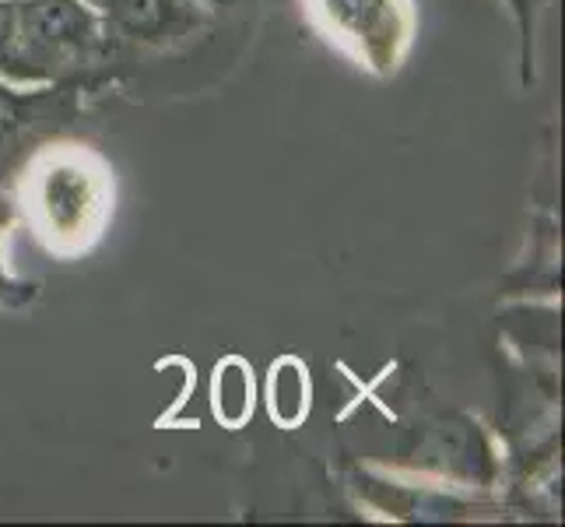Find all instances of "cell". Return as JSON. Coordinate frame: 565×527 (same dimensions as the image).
Segmentation results:
<instances>
[{"label":"cell","instance_id":"cell-4","mask_svg":"<svg viewBox=\"0 0 565 527\" xmlns=\"http://www.w3.org/2000/svg\"><path fill=\"white\" fill-rule=\"evenodd\" d=\"M323 11L355 39H369V43L394 39L390 35L394 32V8H390V0H323Z\"/></svg>","mask_w":565,"mask_h":527},{"label":"cell","instance_id":"cell-7","mask_svg":"<svg viewBox=\"0 0 565 527\" xmlns=\"http://www.w3.org/2000/svg\"><path fill=\"white\" fill-rule=\"evenodd\" d=\"M22 64V53H18V29H14V4L0 0V67Z\"/></svg>","mask_w":565,"mask_h":527},{"label":"cell","instance_id":"cell-6","mask_svg":"<svg viewBox=\"0 0 565 527\" xmlns=\"http://www.w3.org/2000/svg\"><path fill=\"white\" fill-rule=\"evenodd\" d=\"M309 412V380L296 359H281L270 369V415L281 425H299Z\"/></svg>","mask_w":565,"mask_h":527},{"label":"cell","instance_id":"cell-3","mask_svg":"<svg viewBox=\"0 0 565 527\" xmlns=\"http://www.w3.org/2000/svg\"><path fill=\"white\" fill-rule=\"evenodd\" d=\"M116 29L148 43H166L169 35H183L193 25L186 0H103Z\"/></svg>","mask_w":565,"mask_h":527},{"label":"cell","instance_id":"cell-2","mask_svg":"<svg viewBox=\"0 0 565 527\" xmlns=\"http://www.w3.org/2000/svg\"><path fill=\"white\" fill-rule=\"evenodd\" d=\"M35 211L43 219L46 236L77 240L92 229V219L103 211V190L95 176L85 172L82 159L50 162L35 187Z\"/></svg>","mask_w":565,"mask_h":527},{"label":"cell","instance_id":"cell-1","mask_svg":"<svg viewBox=\"0 0 565 527\" xmlns=\"http://www.w3.org/2000/svg\"><path fill=\"white\" fill-rule=\"evenodd\" d=\"M18 53L22 64H64L95 46L99 22L82 0H18Z\"/></svg>","mask_w":565,"mask_h":527},{"label":"cell","instance_id":"cell-5","mask_svg":"<svg viewBox=\"0 0 565 527\" xmlns=\"http://www.w3.org/2000/svg\"><path fill=\"white\" fill-rule=\"evenodd\" d=\"M214 415H218L225 425L239 429L249 412H253V377L243 359H225L218 369H214Z\"/></svg>","mask_w":565,"mask_h":527}]
</instances>
